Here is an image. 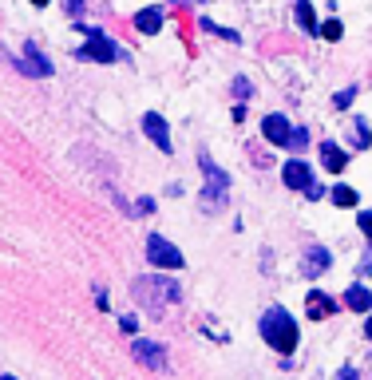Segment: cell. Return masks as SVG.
I'll list each match as a JSON object with an SVG mask.
<instances>
[{
	"label": "cell",
	"mask_w": 372,
	"mask_h": 380,
	"mask_svg": "<svg viewBox=\"0 0 372 380\" xmlns=\"http://www.w3.org/2000/svg\"><path fill=\"white\" fill-rule=\"evenodd\" d=\"M83 56H91V60H99V63H115V60H119V48H115L103 32H87Z\"/></svg>",
	"instance_id": "obj_4"
},
{
	"label": "cell",
	"mask_w": 372,
	"mask_h": 380,
	"mask_svg": "<svg viewBox=\"0 0 372 380\" xmlns=\"http://www.w3.org/2000/svg\"><path fill=\"white\" fill-rule=\"evenodd\" d=\"M234 95H250V79H234Z\"/></svg>",
	"instance_id": "obj_24"
},
{
	"label": "cell",
	"mask_w": 372,
	"mask_h": 380,
	"mask_svg": "<svg viewBox=\"0 0 372 380\" xmlns=\"http://www.w3.org/2000/svg\"><path fill=\"white\" fill-rule=\"evenodd\" d=\"M369 142H372L369 123H364V119H356V123H353V147H369Z\"/></svg>",
	"instance_id": "obj_18"
},
{
	"label": "cell",
	"mask_w": 372,
	"mask_h": 380,
	"mask_svg": "<svg viewBox=\"0 0 372 380\" xmlns=\"http://www.w3.org/2000/svg\"><path fill=\"white\" fill-rule=\"evenodd\" d=\"M297 24H301L305 32H317V12H313V4H305V0L297 4Z\"/></svg>",
	"instance_id": "obj_16"
},
{
	"label": "cell",
	"mask_w": 372,
	"mask_h": 380,
	"mask_svg": "<svg viewBox=\"0 0 372 380\" xmlns=\"http://www.w3.org/2000/svg\"><path fill=\"white\" fill-rule=\"evenodd\" d=\"M281 178H285V187H289V190H305L309 182H313V167L301 162V158H293V162H285Z\"/></svg>",
	"instance_id": "obj_7"
},
{
	"label": "cell",
	"mask_w": 372,
	"mask_h": 380,
	"mask_svg": "<svg viewBox=\"0 0 372 380\" xmlns=\"http://www.w3.org/2000/svg\"><path fill=\"white\" fill-rule=\"evenodd\" d=\"M198 162H202V174H206V194H214L218 202L226 198V190H230V178H226V171H218L210 162V155H198Z\"/></svg>",
	"instance_id": "obj_6"
},
{
	"label": "cell",
	"mask_w": 372,
	"mask_h": 380,
	"mask_svg": "<svg viewBox=\"0 0 372 380\" xmlns=\"http://www.w3.org/2000/svg\"><path fill=\"white\" fill-rule=\"evenodd\" d=\"M32 4H36V8H44V4H48V0H32Z\"/></svg>",
	"instance_id": "obj_28"
},
{
	"label": "cell",
	"mask_w": 372,
	"mask_h": 380,
	"mask_svg": "<svg viewBox=\"0 0 372 380\" xmlns=\"http://www.w3.org/2000/svg\"><path fill=\"white\" fill-rule=\"evenodd\" d=\"M289 131L293 127L285 123V115H265V119H261V135H265L270 142H277V147L289 142Z\"/></svg>",
	"instance_id": "obj_8"
},
{
	"label": "cell",
	"mask_w": 372,
	"mask_h": 380,
	"mask_svg": "<svg viewBox=\"0 0 372 380\" xmlns=\"http://www.w3.org/2000/svg\"><path fill=\"white\" fill-rule=\"evenodd\" d=\"M261 337H265V345L277 348V352H293L297 348V321H293L285 309H270V313L261 317Z\"/></svg>",
	"instance_id": "obj_1"
},
{
	"label": "cell",
	"mask_w": 372,
	"mask_h": 380,
	"mask_svg": "<svg viewBox=\"0 0 372 380\" xmlns=\"http://www.w3.org/2000/svg\"><path fill=\"white\" fill-rule=\"evenodd\" d=\"M325 269H329V250H325V246H313V250L305 253V273L309 277H321Z\"/></svg>",
	"instance_id": "obj_12"
},
{
	"label": "cell",
	"mask_w": 372,
	"mask_h": 380,
	"mask_svg": "<svg viewBox=\"0 0 372 380\" xmlns=\"http://www.w3.org/2000/svg\"><path fill=\"white\" fill-rule=\"evenodd\" d=\"M360 230H364V237H369V242H372V214H369V210L360 214Z\"/></svg>",
	"instance_id": "obj_23"
},
{
	"label": "cell",
	"mask_w": 372,
	"mask_h": 380,
	"mask_svg": "<svg viewBox=\"0 0 372 380\" xmlns=\"http://www.w3.org/2000/svg\"><path fill=\"white\" fill-rule=\"evenodd\" d=\"M321 162H325V171H344V151H340L337 142H321Z\"/></svg>",
	"instance_id": "obj_15"
},
{
	"label": "cell",
	"mask_w": 372,
	"mask_h": 380,
	"mask_svg": "<svg viewBox=\"0 0 372 380\" xmlns=\"http://www.w3.org/2000/svg\"><path fill=\"white\" fill-rule=\"evenodd\" d=\"M305 142H309L305 127H293V131H289V142H285V147H297V151H301V147H305Z\"/></svg>",
	"instance_id": "obj_20"
},
{
	"label": "cell",
	"mask_w": 372,
	"mask_h": 380,
	"mask_svg": "<svg viewBox=\"0 0 372 380\" xmlns=\"http://www.w3.org/2000/svg\"><path fill=\"white\" fill-rule=\"evenodd\" d=\"M305 309H309V317H313V321H325V317L333 313L337 305L325 297V293H317V289H313V293H309V301H305Z\"/></svg>",
	"instance_id": "obj_13"
},
{
	"label": "cell",
	"mask_w": 372,
	"mask_h": 380,
	"mask_svg": "<svg viewBox=\"0 0 372 380\" xmlns=\"http://www.w3.org/2000/svg\"><path fill=\"white\" fill-rule=\"evenodd\" d=\"M202 28H206V32H218V36H222V40H230V44H238V40H242L238 32H230V28H218L214 20H202Z\"/></svg>",
	"instance_id": "obj_19"
},
{
	"label": "cell",
	"mask_w": 372,
	"mask_h": 380,
	"mask_svg": "<svg viewBox=\"0 0 372 380\" xmlns=\"http://www.w3.org/2000/svg\"><path fill=\"white\" fill-rule=\"evenodd\" d=\"M364 332H369V341H372V321H369V325H364Z\"/></svg>",
	"instance_id": "obj_27"
},
{
	"label": "cell",
	"mask_w": 372,
	"mask_h": 380,
	"mask_svg": "<svg viewBox=\"0 0 372 380\" xmlns=\"http://www.w3.org/2000/svg\"><path fill=\"white\" fill-rule=\"evenodd\" d=\"M143 131H146V139L155 142L162 155H171V151H175V142H171V131H166V119H162V115H155V111L143 115Z\"/></svg>",
	"instance_id": "obj_5"
},
{
	"label": "cell",
	"mask_w": 372,
	"mask_h": 380,
	"mask_svg": "<svg viewBox=\"0 0 372 380\" xmlns=\"http://www.w3.org/2000/svg\"><path fill=\"white\" fill-rule=\"evenodd\" d=\"M344 305L353 309V313H369L372 309V293L364 285H353V289H344Z\"/></svg>",
	"instance_id": "obj_11"
},
{
	"label": "cell",
	"mask_w": 372,
	"mask_h": 380,
	"mask_svg": "<svg viewBox=\"0 0 372 380\" xmlns=\"http://www.w3.org/2000/svg\"><path fill=\"white\" fill-rule=\"evenodd\" d=\"M131 352H135V361L146 364V368H162V364H166L162 348H159V345H151V341H135V345H131Z\"/></svg>",
	"instance_id": "obj_10"
},
{
	"label": "cell",
	"mask_w": 372,
	"mask_h": 380,
	"mask_svg": "<svg viewBox=\"0 0 372 380\" xmlns=\"http://www.w3.org/2000/svg\"><path fill=\"white\" fill-rule=\"evenodd\" d=\"M146 253H151V262L159 269H178L186 257H182V250H178L175 242H166L162 234H151L146 237Z\"/></svg>",
	"instance_id": "obj_3"
},
{
	"label": "cell",
	"mask_w": 372,
	"mask_h": 380,
	"mask_svg": "<svg viewBox=\"0 0 372 380\" xmlns=\"http://www.w3.org/2000/svg\"><path fill=\"white\" fill-rule=\"evenodd\" d=\"M353 95H356V87H344V92H337L333 103H337V107H349V103H353Z\"/></svg>",
	"instance_id": "obj_22"
},
{
	"label": "cell",
	"mask_w": 372,
	"mask_h": 380,
	"mask_svg": "<svg viewBox=\"0 0 372 380\" xmlns=\"http://www.w3.org/2000/svg\"><path fill=\"white\" fill-rule=\"evenodd\" d=\"M321 36H325V40H340V20H325Z\"/></svg>",
	"instance_id": "obj_21"
},
{
	"label": "cell",
	"mask_w": 372,
	"mask_h": 380,
	"mask_svg": "<svg viewBox=\"0 0 372 380\" xmlns=\"http://www.w3.org/2000/svg\"><path fill=\"white\" fill-rule=\"evenodd\" d=\"M64 8H67V12H72V16H76V12H80V8H83V0H64Z\"/></svg>",
	"instance_id": "obj_26"
},
{
	"label": "cell",
	"mask_w": 372,
	"mask_h": 380,
	"mask_svg": "<svg viewBox=\"0 0 372 380\" xmlns=\"http://www.w3.org/2000/svg\"><path fill=\"white\" fill-rule=\"evenodd\" d=\"M135 28L143 32V36H155V32L162 28V12L159 8H143V12L135 16Z\"/></svg>",
	"instance_id": "obj_14"
},
{
	"label": "cell",
	"mask_w": 372,
	"mask_h": 380,
	"mask_svg": "<svg viewBox=\"0 0 372 380\" xmlns=\"http://www.w3.org/2000/svg\"><path fill=\"white\" fill-rule=\"evenodd\" d=\"M333 202H337V206H356V202H360V194H356L353 187H344V182H340V187H333Z\"/></svg>",
	"instance_id": "obj_17"
},
{
	"label": "cell",
	"mask_w": 372,
	"mask_h": 380,
	"mask_svg": "<svg viewBox=\"0 0 372 380\" xmlns=\"http://www.w3.org/2000/svg\"><path fill=\"white\" fill-rule=\"evenodd\" d=\"M20 72H28V76H52V63L36 52V44H24V60H20Z\"/></svg>",
	"instance_id": "obj_9"
},
{
	"label": "cell",
	"mask_w": 372,
	"mask_h": 380,
	"mask_svg": "<svg viewBox=\"0 0 372 380\" xmlns=\"http://www.w3.org/2000/svg\"><path fill=\"white\" fill-rule=\"evenodd\" d=\"M119 325H123V332H135V329H139V321H135V317H123Z\"/></svg>",
	"instance_id": "obj_25"
},
{
	"label": "cell",
	"mask_w": 372,
	"mask_h": 380,
	"mask_svg": "<svg viewBox=\"0 0 372 380\" xmlns=\"http://www.w3.org/2000/svg\"><path fill=\"white\" fill-rule=\"evenodd\" d=\"M135 297L143 301L146 309L159 313L166 301H182V289H178L175 282H166V277H139V282H135Z\"/></svg>",
	"instance_id": "obj_2"
}]
</instances>
